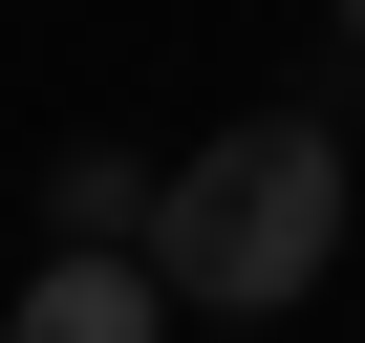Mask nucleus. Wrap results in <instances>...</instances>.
I'll return each mask as SVG.
<instances>
[{
    "mask_svg": "<svg viewBox=\"0 0 365 343\" xmlns=\"http://www.w3.org/2000/svg\"><path fill=\"white\" fill-rule=\"evenodd\" d=\"M322 258H344V129H322V107H237V129L150 194L172 322H279V300H322Z\"/></svg>",
    "mask_w": 365,
    "mask_h": 343,
    "instance_id": "obj_1",
    "label": "nucleus"
},
{
    "mask_svg": "<svg viewBox=\"0 0 365 343\" xmlns=\"http://www.w3.org/2000/svg\"><path fill=\"white\" fill-rule=\"evenodd\" d=\"M0 343H172L150 236H43V279H22V322H0Z\"/></svg>",
    "mask_w": 365,
    "mask_h": 343,
    "instance_id": "obj_2",
    "label": "nucleus"
},
{
    "mask_svg": "<svg viewBox=\"0 0 365 343\" xmlns=\"http://www.w3.org/2000/svg\"><path fill=\"white\" fill-rule=\"evenodd\" d=\"M150 194H172V172H129V150H65V172H43V236H150Z\"/></svg>",
    "mask_w": 365,
    "mask_h": 343,
    "instance_id": "obj_3",
    "label": "nucleus"
},
{
    "mask_svg": "<svg viewBox=\"0 0 365 343\" xmlns=\"http://www.w3.org/2000/svg\"><path fill=\"white\" fill-rule=\"evenodd\" d=\"M322 22H344V43H365V0H322Z\"/></svg>",
    "mask_w": 365,
    "mask_h": 343,
    "instance_id": "obj_4",
    "label": "nucleus"
}]
</instances>
